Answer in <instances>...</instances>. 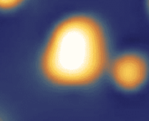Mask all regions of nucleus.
Wrapping results in <instances>:
<instances>
[{"instance_id": "obj_1", "label": "nucleus", "mask_w": 149, "mask_h": 121, "mask_svg": "<svg viewBox=\"0 0 149 121\" xmlns=\"http://www.w3.org/2000/svg\"><path fill=\"white\" fill-rule=\"evenodd\" d=\"M115 51L109 31L99 17L74 13L52 26L34 57L38 80L50 90L92 91L106 82Z\"/></svg>"}, {"instance_id": "obj_3", "label": "nucleus", "mask_w": 149, "mask_h": 121, "mask_svg": "<svg viewBox=\"0 0 149 121\" xmlns=\"http://www.w3.org/2000/svg\"><path fill=\"white\" fill-rule=\"evenodd\" d=\"M29 0H0V12L11 13L23 7Z\"/></svg>"}, {"instance_id": "obj_2", "label": "nucleus", "mask_w": 149, "mask_h": 121, "mask_svg": "<svg viewBox=\"0 0 149 121\" xmlns=\"http://www.w3.org/2000/svg\"><path fill=\"white\" fill-rule=\"evenodd\" d=\"M106 82L122 93L139 92L149 82L148 55L136 49L114 52L108 67Z\"/></svg>"}, {"instance_id": "obj_4", "label": "nucleus", "mask_w": 149, "mask_h": 121, "mask_svg": "<svg viewBox=\"0 0 149 121\" xmlns=\"http://www.w3.org/2000/svg\"><path fill=\"white\" fill-rule=\"evenodd\" d=\"M0 121H15L11 112L0 103Z\"/></svg>"}, {"instance_id": "obj_5", "label": "nucleus", "mask_w": 149, "mask_h": 121, "mask_svg": "<svg viewBox=\"0 0 149 121\" xmlns=\"http://www.w3.org/2000/svg\"><path fill=\"white\" fill-rule=\"evenodd\" d=\"M146 6H147V10H148V14H149V0H146Z\"/></svg>"}]
</instances>
